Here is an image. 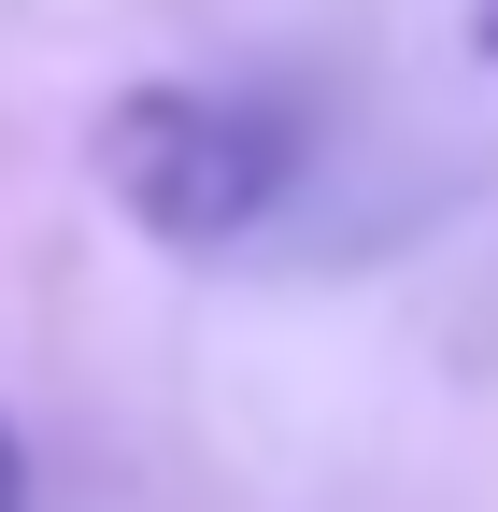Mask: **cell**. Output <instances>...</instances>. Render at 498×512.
<instances>
[{
  "mask_svg": "<svg viewBox=\"0 0 498 512\" xmlns=\"http://www.w3.org/2000/svg\"><path fill=\"white\" fill-rule=\"evenodd\" d=\"M484 57H498V0H484Z\"/></svg>",
  "mask_w": 498,
  "mask_h": 512,
  "instance_id": "3",
  "label": "cell"
},
{
  "mask_svg": "<svg viewBox=\"0 0 498 512\" xmlns=\"http://www.w3.org/2000/svg\"><path fill=\"white\" fill-rule=\"evenodd\" d=\"M0 512H29V456H15V427H0Z\"/></svg>",
  "mask_w": 498,
  "mask_h": 512,
  "instance_id": "2",
  "label": "cell"
},
{
  "mask_svg": "<svg viewBox=\"0 0 498 512\" xmlns=\"http://www.w3.org/2000/svg\"><path fill=\"white\" fill-rule=\"evenodd\" d=\"M100 185L157 242H242L285 200V128L257 100H214V86H129L100 114Z\"/></svg>",
  "mask_w": 498,
  "mask_h": 512,
  "instance_id": "1",
  "label": "cell"
}]
</instances>
